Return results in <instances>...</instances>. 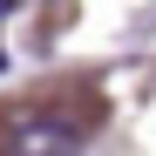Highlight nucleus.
Masks as SVG:
<instances>
[{
	"instance_id": "f257e3e1",
	"label": "nucleus",
	"mask_w": 156,
	"mask_h": 156,
	"mask_svg": "<svg viewBox=\"0 0 156 156\" xmlns=\"http://www.w3.org/2000/svg\"><path fill=\"white\" fill-rule=\"evenodd\" d=\"M0 156H82V129L68 115H48V109H27L0 129Z\"/></svg>"
}]
</instances>
